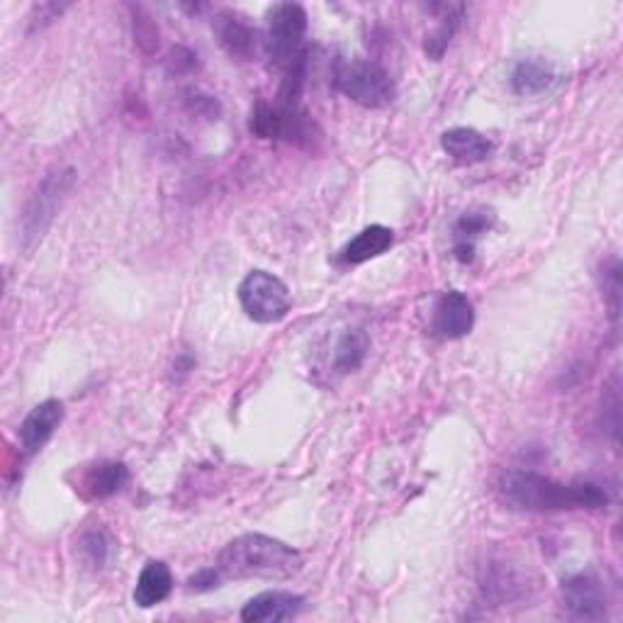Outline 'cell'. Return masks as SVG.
<instances>
[{"instance_id":"1","label":"cell","mask_w":623,"mask_h":623,"mask_svg":"<svg viewBox=\"0 0 623 623\" xmlns=\"http://www.w3.org/2000/svg\"><path fill=\"white\" fill-rule=\"evenodd\" d=\"M502 502L514 511H563L602 509L609 497L597 483H558L531 471H507L497 483Z\"/></svg>"},{"instance_id":"2","label":"cell","mask_w":623,"mask_h":623,"mask_svg":"<svg viewBox=\"0 0 623 623\" xmlns=\"http://www.w3.org/2000/svg\"><path fill=\"white\" fill-rule=\"evenodd\" d=\"M217 570L229 580H291L303 570V555L263 533H243L222 548Z\"/></svg>"},{"instance_id":"3","label":"cell","mask_w":623,"mask_h":623,"mask_svg":"<svg viewBox=\"0 0 623 623\" xmlns=\"http://www.w3.org/2000/svg\"><path fill=\"white\" fill-rule=\"evenodd\" d=\"M73 181H76L73 169L54 171L44 178L42 185L37 188V193L32 195L30 203L25 205V213H22L20 222L22 249L30 251L35 243L42 241L44 234H47V229L52 227L54 217L59 215L66 195L71 193Z\"/></svg>"},{"instance_id":"4","label":"cell","mask_w":623,"mask_h":623,"mask_svg":"<svg viewBox=\"0 0 623 623\" xmlns=\"http://www.w3.org/2000/svg\"><path fill=\"white\" fill-rule=\"evenodd\" d=\"M239 303L249 319L259 325H275L287 317L293 297L281 277L269 271H251L239 285Z\"/></svg>"},{"instance_id":"5","label":"cell","mask_w":623,"mask_h":623,"mask_svg":"<svg viewBox=\"0 0 623 623\" xmlns=\"http://www.w3.org/2000/svg\"><path fill=\"white\" fill-rule=\"evenodd\" d=\"M307 32V13L297 3H275L265 13V35L263 47L269 57L277 64H291L299 52H303V39Z\"/></svg>"},{"instance_id":"6","label":"cell","mask_w":623,"mask_h":623,"mask_svg":"<svg viewBox=\"0 0 623 623\" xmlns=\"http://www.w3.org/2000/svg\"><path fill=\"white\" fill-rule=\"evenodd\" d=\"M337 81L343 95L369 110H383L387 105H393V100L397 95L393 78H389L383 66H377L373 61L355 59L343 64Z\"/></svg>"},{"instance_id":"7","label":"cell","mask_w":623,"mask_h":623,"mask_svg":"<svg viewBox=\"0 0 623 623\" xmlns=\"http://www.w3.org/2000/svg\"><path fill=\"white\" fill-rule=\"evenodd\" d=\"M567 614L580 621H602L609 614L607 582L594 570L575 573L560 587Z\"/></svg>"},{"instance_id":"8","label":"cell","mask_w":623,"mask_h":623,"mask_svg":"<svg viewBox=\"0 0 623 623\" xmlns=\"http://www.w3.org/2000/svg\"><path fill=\"white\" fill-rule=\"evenodd\" d=\"M213 20V30L219 47L225 49L231 59L249 61L256 57L259 42L263 39H259V32L249 25L247 18L239 15L237 10H219Z\"/></svg>"},{"instance_id":"9","label":"cell","mask_w":623,"mask_h":623,"mask_svg":"<svg viewBox=\"0 0 623 623\" xmlns=\"http://www.w3.org/2000/svg\"><path fill=\"white\" fill-rule=\"evenodd\" d=\"M305 609V597L285 589H269L251 597L241 609V619L247 623H275L291 621Z\"/></svg>"},{"instance_id":"10","label":"cell","mask_w":623,"mask_h":623,"mask_svg":"<svg viewBox=\"0 0 623 623\" xmlns=\"http://www.w3.org/2000/svg\"><path fill=\"white\" fill-rule=\"evenodd\" d=\"M61 421H64V405L59 399H47V403L37 405L20 424L18 437L22 451L27 455H35L37 451H42L44 443L54 437V431L59 429Z\"/></svg>"},{"instance_id":"11","label":"cell","mask_w":623,"mask_h":623,"mask_svg":"<svg viewBox=\"0 0 623 623\" xmlns=\"http://www.w3.org/2000/svg\"><path fill=\"white\" fill-rule=\"evenodd\" d=\"M475 312L473 303L463 293L451 291L439 299L437 312H433V331L441 339H463L473 331Z\"/></svg>"},{"instance_id":"12","label":"cell","mask_w":623,"mask_h":623,"mask_svg":"<svg viewBox=\"0 0 623 623\" xmlns=\"http://www.w3.org/2000/svg\"><path fill=\"white\" fill-rule=\"evenodd\" d=\"M558 83V71L555 66L543 57H526L519 59L511 69V88L517 95L533 98L548 93Z\"/></svg>"},{"instance_id":"13","label":"cell","mask_w":623,"mask_h":623,"mask_svg":"<svg viewBox=\"0 0 623 623\" xmlns=\"http://www.w3.org/2000/svg\"><path fill=\"white\" fill-rule=\"evenodd\" d=\"M441 147L453 161L465 163V166L487 161L495 151V144L471 127H453L449 132H443Z\"/></svg>"},{"instance_id":"14","label":"cell","mask_w":623,"mask_h":623,"mask_svg":"<svg viewBox=\"0 0 623 623\" xmlns=\"http://www.w3.org/2000/svg\"><path fill=\"white\" fill-rule=\"evenodd\" d=\"M393 243H395L393 229H387L383 225H371L355 234L347 247L341 249V263L359 265L371 259H377V256H383Z\"/></svg>"},{"instance_id":"15","label":"cell","mask_w":623,"mask_h":623,"mask_svg":"<svg viewBox=\"0 0 623 623\" xmlns=\"http://www.w3.org/2000/svg\"><path fill=\"white\" fill-rule=\"evenodd\" d=\"M173 589V575L169 570V565L161 560H151L141 567V573L137 577L135 587V604L141 609H151L156 604H161L169 599Z\"/></svg>"},{"instance_id":"16","label":"cell","mask_w":623,"mask_h":623,"mask_svg":"<svg viewBox=\"0 0 623 623\" xmlns=\"http://www.w3.org/2000/svg\"><path fill=\"white\" fill-rule=\"evenodd\" d=\"M127 483V467L117 461H103L93 465L83 477V489L93 499H107L117 495Z\"/></svg>"},{"instance_id":"17","label":"cell","mask_w":623,"mask_h":623,"mask_svg":"<svg viewBox=\"0 0 623 623\" xmlns=\"http://www.w3.org/2000/svg\"><path fill=\"white\" fill-rule=\"evenodd\" d=\"M371 349V339L363 329H351L341 337L337 343V351H333V371L337 373H353L361 369V363L365 361Z\"/></svg>"},{"instance_id":"18","label":"cell","mask_w":623,"mask_h":623,"mask_svg":"<svg viewBox=\"0 0 623 623\" xmlns=\"http://www.w3.org/2000/svg\"><path fill=\"white\" fill-rule=\"evenodd\" d=\"M441 10H443V15H441L439 27L429 32L427 42H424V52L431 61L443 59V54H446V49L451 47V39L455 37V32H458L463 13H465L463 5H441Z\"/></svg>"},{"instance_id":"19","label":"cell","mask_w":623,"mask_h":623,"mask_svg":"<svg viewBox=\"0 0 623 623\" xmlns=\"http://www.w3.org/2000/svg\"><path fill=\"white\" fill-rule=\"evenodd\" d=\"M489 213L485 209H471V213H465L458 225H455V256H458V261L463 263H471L473 261V253H475V237H480L485 229H489Z\"/></svg>"},{"instance_id":"20","label":"cell","mask_w":623,"mask_h":623,"mask_svg":"<svg viewBox=\"0 0 623 623\" xmlns=\"http://www.w3.org/2000/svg\"><path fill=\"white\" fill-rule=\"evenodd\" d=\"M285 113L277 105L256 103L249 117V129L259 139H285Z\"/></svg>"},{"instance_id":"21","label":"cell","mask_w":623,"mask_h":623,"mask_svg":"<svg viewBox=\"0 0 623 623\" xmlns=\"http://www.w3.org/2000/svg\"><path fill=\"white\" fill-rule=\"evenodd\" d=\"M110 543L105 539L103 531H86L81 539H78V555H81L83 565L91 567V570H100L107 563Z\"/></svg>"},{"instance_id":"22","label":"cell","mask_w":623,"mask_h":623,"mask_svg":"<svg viewBox=\"0 0 623 623\" xmlns=\"http://www.w3.org/2000/svg\"><path fill=\"white\" fill-rule=\"evenodd\" d=\"M604 297L609 299L611 315H619V297H621V265L614 259L611 269H604Z\"/></svg>"},{"instance_id":"23","label":"cell","mask_w":623,"mask_h":623,"mask_svg":"<svg viewBox=\"0 0 623 623\" xmlns=\"http://www.w3.org/2000/svg\"><path fill=\"white\" fill-rule=\"evenodd\" d=\"M219 570L213 567V570H200L197 575H193L191 580H188V587L193 589V592H207V589H215L219 582Z\"/></svg>"},{"instance_id":"24","label":"cell","mask_w":623,"mask_h":623,"mask_svg":"<svg viewBox=\"0 0 623 623\" xmlns=\"http://www.w3.org/2000/svg\"><path fill=\"white\" fill-rule=\"evenodd\" d=\"M188 105H191L193 113L197 115H205V117H215L217 120V113H219V105H217V100L215 98H209V95H193V98H188Z\"/></svg>"}]
</instances>
